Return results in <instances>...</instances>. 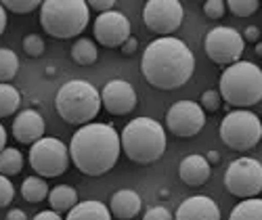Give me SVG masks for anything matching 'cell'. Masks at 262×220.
I'll list each match as a JSON object with an SVG mask.
<instances>
[{"instance_id":"1","label":"cell","mask_w":262,"mask_h":220,"mask_svg":"<svg viewBox=\"0 0 262 220\" xmlns=\"http://www.w3.org/2000/svg\"><path fill=\"white\" fill-rule=\"evenodd\" d=\"M141 72L151 86L160 91H174L191 80L195 72V57L183 40L174 36L158 38L145 49Z\"/></svg>"},{"instance_id":"2","label":"cell","mask_w":262,"mask_h":220,"mask_svg":"<svg viewBox=\"0 0 262 220\" xmlns=\"http://www.w3.org/2000/svg\"><path fill=\"white\" fill-rule=\"evenodd\" d=\"M122 143L114 126L91 122L76 130L70 143V160L86 176H103L120 160Z\"/></svg>"},{"instance_id":"3","label":"cell","mask_w":262,"mask_h":220,"mask_svg":"<svg viewBox=\"0 0 262 220\" xmlns=\"http://www.w3.org/2000/svg\"><path fill=\"white\" fill-rule=\"evenodd\" d=\"M122 149L135 164L147 166L158 162L166 151V130L158 120L135 118L126 124L120 137Z\"/></svg>"},{"instance_id":"4","label":"cell","mask_w":262,"mask_h":220,"mask_svg":"<svg viewBox=\"0 0 262 220\" xmlns=\"http://www.w3.org/2000/svg\"><path fill=\"white\" fill-rule=\"evenodd\" d=\"M91 21L84 0H45L40 7V26L53 38H76Z\"/></svg>"},{"instance_id":"5","label":"cell","mask_w":262,"mask_h":220,"mask_svg":"<svg viewBox=\"0 0 262 220\" xmlns=\"http://www.w3.org/2000/svg\"><path fill=\"white\" fill-rule=\"evenodd\" d=\"M55 107L68 124L86 126L101 112V93L86 80H70L59 88Z\"/></svg>"},{"instance_id":"6","label":"cell","mask_w":262,"mask_h":220,"mask_svg":"<svg viewBox=\"0 0 262 220\" xmlns=\"http://www.w3.org/2000/svg\"><path fill=\"white\" fill-rule=\"evenodd\" d=\"M221 97L233 107H252L262 101V70L252 61H237L221 76Z\"/></svg>"},{"instance_id":"7","label":"cell","mask_w":262,"mask_h":220,"mask_svg":"<svg viewBox=\"0 0 262 220\" xmlns=\"http://www.w3.org/2000/svg\"><path fill=\"white\" fill-rule=\"evenodd\" d=\"M221 139L235 151H250L262 139V122L254 112H231L221 122Z\"/></svg>"},{"instance_id":"8","label":"cell","mask_w":262,"mask_h":220,"mask_svg":"<svg viewBox=\"0 0 262 220\" xmlns=\"http://www.w3.org/2000/svg\"><path fill=\"white\" fill-rule=\"evenodd\" d=\"M70 149L65 143L53 137H42L30 147V166L42 179L61 176L70 166Z\"/></svg>"},{"instance_id":"9","label":"cell","mask_w":262,"mask_h":220,"mask_svg":"<svg viewBox=\"0 0 262 220\" xmlns=\"http://www.w3.org/2000/svg\"><path fill=\"white\" fill-rule=\"evenodd\" d=\"M225 185L231 195L252 200L262 191V164L254 158H239L231 162L225 174Z\"/></svg>"},{"instance_id":"10","label":"cell","mask_w":262,"mask_h":220,"mask_svg":"<svg viewBox=\"0 0 262 220\" xmlns=\"http://www.w3.org/2000/svg\"><path fill=\"white\" fill-rule=\"evenodd\" d=\"M183 17L185 11L179 0H149L143 11L145 26L151 32H156L160 38L177 32L183 24Z\"/></svg>"},{"instance_id":"11","label":"cell","mask_w":262,"mask_h":220,"mask_svg":"<svg viewBox=\"0 0 262 220\" xmlns=\"http://www.w3.org/2000/svg\"><path fill=\"white\" fill-rule=\"evenodd\" d=\"M244 38L235 28H214L206 36V55L216 65H233L244 55Z\"/></svg>"},{"instance_id":"12","label":"cell","mask_w":262,"mask_h":220,"mask_svg":"<svg viewBox=\"0 0 262 220\" xmlns=\"http://www.w3.org/2000/svg\"><path fill=\"white\" fill-rule=\"evenodd\" d=\"M166 126L174 137H195L206 126V112L195 101H177L166 114Z\"/></svg>"},{"instance_id":"13","label":"cell","mask_w":262,"mask_h":220,"mask_svg":"<svg viewBox=\"0 0 262 220\" xmlns=\"http://www.w3.org/2000/svg\"><path fill=\"white\" fill-rule=\"evenodd\" d=\"M95 38L101 47L118 49L130 38V21L120 11H107L95 19Z\"/></svg>"},{"instance_id":"14","label":"cell","mask_w":262,"mask_h":220,"mask_svg":"<svg viewBox=\"0 0 262 220\" xmlns=\"http://www.w3.org/2000/svg\"><path fill=\"white\" fill-rule=\"evenodd\" d=\"M101 103L105 107V112L114 114V116H126L137 107V93H135V88L130 82L112 80L103 88Z\"/></svg>"},{"instance_id":"15","label":"cell","mask_w":262,"mask_h":220,"mask_svg":"<svg viewBox=\"0 0 262 220\" xmlns=\"http://www.w3.org/2000/svg\"><path fill=\"white\" fill-rule=\"evenodd\" d=\"M45 118H42L34 109H26V112H19L17 118L13 120V137L17 139V143L24 145H34L45 137Z\"/></svg>"},{"instance_id":"16","label":"cell","mask_w":262,"mask_h":220,"mask_svg":"<svg viewBox=\"0 0 262 220\" xmlns=\"http://www.w3.org/2000/svg\"><path fill=\"white\" fill-rule=\"evenodd\" d=\"M174 220H221V210L210 197L193 195L177 208Z\"/></svg>"},{"instance_id":"17","label":"cell","mask_w":262,"mask_h":220,"mask_svg":"<svg viewBox=\"0 0 262 220\" xmlns=\"http://www.w3.org/2000/svg\"><path fill=\"white\" fill-rule=\"evenodd\" d=\"M210 174H212V168L210 164L206 162L204 156H187L183 158L181 166H179V176H181V181L189 187H202L208 183L210 179Z\"/></svg>"},{"instance_id":"18","label":"cell","mask_w":262,"mask_h":220,"mask_svg":"<svg viewBox=\"0 0 262 220\" xmlns=\"http://www.w3.org/2000/svg\"><path fill=\"white\" fill-rule=\"evenodd\" d=\"M143 208V202L137 191L130 189H122L116 191L112 195V202H109V212L112 216H116L118 220H133Z\"/></svg>"},{"instance_id":"19","label":"cell","mask_w":262,"mask_h":220,"mask_svg":"<svg viewBox=\"0 0 262 220\" xmlns=\"http://www.w3.org/2000/svg\"><path fill=\"white\" fill-rule=\"evenodd\" d=\"M65 220H112V212L101 202L89 200V202H80L72 212H68Z\"/></svg>"},{"instance_id":"20","label":"cell","mask_w":262,"mask_h":220,"mask_svg":"<svg viewBox=\"0 0 262 220\" xmlns=\"http://www.w3.org/2000/svg\"><path fill=\"white\" fill-rule=\"evenodd\" d=\"M49 204L53 212H72L80 202H78V193L74 187L70 185H57L51 193H49Z\"/></svg>"},{"instance_id":"21","label":"cell","mask_w":262,"mask_h":220,"mask_svg":"<svg viewBox=\"0 0 262 220\" xmlns=\"http://www.w3.org/2000/svg\"><path fill=\"white\" fill-rule=\"evenodd\" d=\"M21 197L30 204H40L49 197V185L45 179H38V176H30L21 185Z\"/></svg>"},{"instance_id":"22","label":"cell","mask_w":262,"mask_h":220,"mask_svg":"<svg viewBox=\"0 0 262 220\" xmlns=\"http://www.w3.org/2000/svg\"><path fill=\"white\" fill-rule=\"evenodd\" d=\"M229 220H262V200L252 197V200L239 202L231 210Z\"/></svg>"},{"instance_id":"23","label":"cell","mask_w":262,"mask_h":220,"mask_svg":"<svg viewBox=\"0 0 262 220\" xmlns=\"http://www.w3.org/2000/svg\"><path fill=\"white\" fill-rule=\"evenodd\" d=\"M24 170V156L15 147H7L0 151V174L3 176H15Z\"/></svg>"},{"instance_id":"24","label":"cell","mask_w":262,"mask_h":220,"mask_svg":"<svg viewBox=\"0 0 262 220\" xmlns=\"http://www.w3.org/2000/svg\"><path fill=\"white\" fill-rule=\"evenodd\" d=\"M97 57H99V51L95 47V42L89 38L76 40V44L72 47V59L78 65H93V63H97Z\"/></svg>"},{"instance_id":"25","label":"cell","mask_w":262,"mask_h":220,"mask_svg":"<svg viewBox=\"0 0 262 220\" xmlns=\"http://www.w3.org/2000/svg\"><path fill=\"white\" fill-rule=\"evenodd\" d=\"M21 105L19 91L11 84H0V118L13 116Z\"/></svg>"},{"instance_id":"26","label":"cell","mask_w":262,"mask_h":220,"mask_svg":"<svg viewBox=\"0 0 262 220\" xmlns=\"http://www.w3.org/2000/svg\"><path fill=\"white\" fill-rule=\"evenodd\" d=\"M19 72V57L11 49H0V84H9Z\"/></svg>"},{"instance_id":"27","label":"cell","mask_w":262,"mask_h":220,"mask_svg":"<svg viewBox=\"0 0 262 220\" xmlns=\"http://www.w3.org/2000/svg\"><path fill=\"white\" fill-rule=\"evenodd\" d=\"M260 7L258 0H229L227 3V11H231L237 17H250L252 13H256Z\"/></svg>"},{"instance_id":"28","label":"cell","mask_w":262,"mask_h":220,"mask_svg":"<svg viewBox=\"0 0 262 220\" xmlns=\"http://www.w3.org/2000/svg\"><path fill=\"white\" fill-rule=\"evenodd\" d=\"M3 7H5V11L9 9L17 15H28V13L40 9L42 3L40 0H3Z\"/></svg>"},{"instance_id":"29","label":"cell","mask_w":262,"mask_h":220,"mask_svg":"<svg viewBox=\"0 0 262 220\" xmlns=\"http://www.w3.org/2000/svg\"><path fill=\"white\" fill-rule=\"evenodd\" d=\"M24 51L26 55L30 57H40L42 53H45V40H42L38 34H30L24 38Z\"/></svg>"},{"instance_id":"30","label":"cell","mask_w":262,"mask_h":220,"mask_svg":"<svg viewBox=\"0 0 262 220\" xmlns=\"http://www.w3.org/2000/svg\"><path fill=\"white\" fill-rule=\"evenodd\" d=\"M204 13H206L208 19H223L225 13H227V3L225 0H206Z\"/></svg>"},{"instance_id":"31","label":"cell","mask_w":262,"mask_h":220,"mask_svg":"<svg viewBox=\"0 0 262 220\" xmlns=\"http://www.w3.org/2000/svg\"><path fill=\"white\" fill-rule=\"evenodd\" d=\"M221 103H223V97L218 91H206L202 95V109L204 112H218V109H221Z\"/></svg>"},{"instance_id":"32","label":"cell","mask_w":262,"mask_h":220,"mask_svg":"<svg viewBox=\"0 0 262 220\" xmlns=\"http://www.w3.org/2000/svg\"><path fill=\"white\" fill-rule=\"evenodd\" d=\"M15 197V187L7 176L0 174V208H7Z\"/></svg>"},{"instance_id":"33","label":"cell","mask_w":262,"mask_h":220,"mask_svg":"<svg viewBox=\"0 0 262 220\" xmlns=\"http://www.w3.org/2000/svg\"><path fill=\"white\" fill-rule=\"evenodd\" d=\"M143 220H174V216L164 206H154V208H149L145 212Z\"/></svg>"},{"instance_id":"34","label":"cell","mask_w":262,"mask_h":220,"mask_svg":"<svg viewBox=\"0 0 262 220\" xmlns=\"http://www.w3.org/2000/svg\"><path fill=\"white\" fill-rule=\"evenodd\" d=\"M89 5V9H95V11H112L114 9V0H91V3H86Z\"/></svg>"},{"instance_id":"35","label":"cell","mask_w":262,"mask_h":220,"mask_svg":"<svg viewBox=\"0 0 262 220\" xmlns=\"http://www.w3.org/2000/svg\"><path fill=\"white\" fill-rule=\"evenodd\" d=\"M120 49H122V53H124V55H135V53H137V49H139V40H137L135 36H130Z\"/></svg>"},{"instance_id":"36","label":"cell","mask_w":262,"mask_h":220,"mask_svg":"<svg viewBox=\"0 0 262 220\" xmlns=\"http://www.w3.org/2000/svg\"><path fill=\"white\" fill-rule=\"evenodd\" d=\"M242 38H244V42H246V40H250V42H258V40H260V30H258L256 26H248Z\"/></svg>"},{"instance_id":"37","label":"cell","mask_w":262,"mask_h":220,"mask_svg":"<svg viewBox=\"0 0 262 220\" xmlns=\"http://www.w3.org/2000/svg\"><path fill=\"white\" fill-rule=\"evenodd\" d=\"M34 220H63V218H61V214H57L53 210H45V212H38L34 216Z\"/></svg>"},{"instance_id":"38","label":"cell","mask_w":262,"mask_h":220,"mask_svg":"<svg viewBox=\"0 0 262 220\" xmlns=\"http://www.w3.org/2000/svg\"><path fill=\"white\" fill-rule=\"evenodd\" d=\"M7 220H28V216H26V212H24V210L13 208V210H9V214H7Z\"/></svg>"},{"instance_id":"39","label":"cell","mask_w":262,"mask_h":220,"mask_svg":"<svg viewBox=\"0 0 262 220\" xmlns=\"http://www.w3.org/2000/svg\"><path fill=\"white\" fill-rule=\"evenodd\" d=\"M5 30H7V11H5L3 3H0V36L5 34Z\"/></svg>"},{"instance_id":"40","label":"cell","mask_w":262,"mask_h":220,"mask_svg":"<svg viewBox=\"0 0 262 220\" xmlns=\"http://www.w3.org/2000/svg\"><path fill=\"white\" fill-rule=\"evenodd\" d=\"M206 162H208L210 166H212V164H221V153H218V151H208Z\"/></svg>"},{"instance_id":"41","label":"cell","mask_w":262,"mask_h":220,"mask_svg":"<svg viewBox=\"0 0 262 220\" xmlns=\"http://www.w3.org/2000/svg\"><path fill=\"white\" fill-rule=\"evenodd\" d=\"M3 149H7V130L3 124H0V151Z\"/></svg>"},{"instance_id":"42","label":"cell","mask_w":262,"mask_h":220,"mask_svg":"<svg viewBox=\"0 0 262 220\" xmlns=\"http://www.w3.org/2000/svg\"><path fill=\"white\" fill-rule=\"evenodd\" d=\"M256 53H258V55H262V44H258V47H256Z\"/></svg>"},{"instance_id":"43","label":"cell","mask_w":262,"mask_h":220,"mask_svg":"<svg viewBox=\"0 0 262 220\" xmlns=\"http://www.w3.org/2000/svg\"><path fill=\"white\" fill-rule=\"evenodd\" d=\"M260 70H262V68H260Z\"/></svg>"},{"instance_id":"44","label":"cell","mask_w":262,"mask_h":220,"mask_svg":"<svg viewBox=\"0 0 262 220\" xmlns=\"http://www.w3.org/2000/svg\"><path fill=\"white\" fill-rule=\"evenodd\" d=\"M260 122H262V120H260Z\"/></svg>"}]
</instances>
